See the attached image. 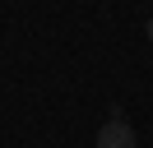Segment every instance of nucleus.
Segmentation results:
<instances>
[{
    "label": "nucleus",
    "instance_id": "f257e3e1",
    "mask_svg": "<svg viewBox=\"0 0 153 148\" xmlns=\"http://www.w3.org/2000/svg\"><path fill=\"white\" fill-rule=\"evenodd\" d=\"M97 148H139L134 130L125 125V116H111L102 130H97Z\"/></svg>",
    "mask_w": 153,
    "mask_h": 148
},
{
    "label": "nucleus",
    "instance_id": "f03ea898",
    "mask_svg": "<svg viewBox=\"0 0 153 148\" xmlns=\"http://www.w3.org/2000/svg\"><path fill=\"white\" fill-rule=\"evenodd\" d=\"M149 42H153V18H149Z\"/></svg>",
    "mask_w": 153,
    "mask_h": 148
}]
</instances>
